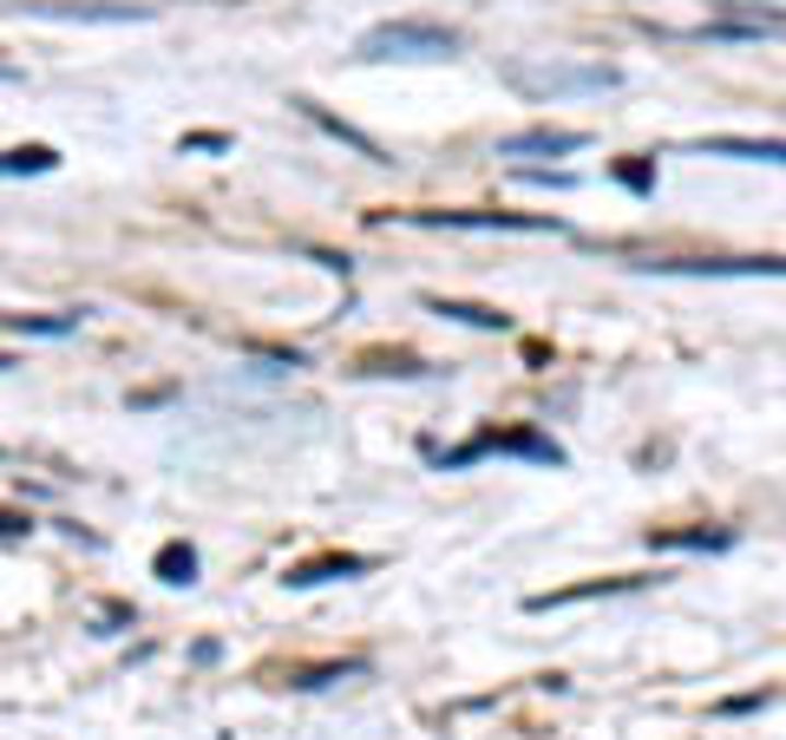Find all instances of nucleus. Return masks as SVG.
I'll return each mask as SVG.
<instances>
[{"label": "nucleus", "mask_w": 786, "mask_h": 740, "mask_svg": "<svg viewBox=\"0 0 786 740\" xmlns=\"http://www.w3.org/2000/svg\"><path fill=\"white\" fill-rule=\"evenodd\" d=\"M695 157H735V164H781L786 171V138H695Z\"/></svg>", "instance_id": "nucleus-9"}, {"label": "nucleus", "mask_w": 786, "mask_h": 740, "mask_svg": "<svg viewBox=\"0 0 786 740\" xmlns=\"http://www.w3.org/2000/svg\"><path fill=\"white\" fill-rule=\"evenodd\" d=\"M485 453H518V459H538V466H564V446L538 439V433H479L472 446L446 453V466H466V459H485Z\"/></svg>", "instance_id": "nucleus-5"}, {"label": "nucleus", "mask_w": 786, "mask_h": 740, "mask_svg": "<svg viewBox=\"0 0 786 740\" xmlns=\"http://www.w3.org/2000/svg\"><path fill=\"white\" fill-rule=\"evenodd\" d=\"M426 308H433V315H453V321H466V328H492V334L505 328V315H498V308H479V302H446V295H433Z\"/></svg>", "instance_id": "nucleus-13"}, {"label": "nucleus", "mask_w": 786, "mask_h": 740, "mask_svg": "<svg viewBox=\"0 0 786 740\" xmlns=\"http://www.w3.org/2000/svg\"><path fill=\"white\" fill-rule=\"evenodd\" d=\"M289 105H295V111H302V118H315V125H321V131H328V138H341V144H354V151H361V157H367V164H387V151H380V144H374V138H367V131H354V125H341V118H335V111H321V105H315V98H289Z\"/></svg>", "instance_id": "nucleus-11"}, {"label": "nucleus", "mask_w": 786, "mask_h": 740, "mask_svg": "<svg viewBox=\"0 0 786 740\" xmlns=\"http://www.w3.org/2000/svg\"><path fill=\"white\" fill-rule=\"evenodd\" d=\"M518 92L531 98H564V92H617L623 72L617 66H571V59H544V66H512L505 72Z\"/></svg>", "instance_id": "nucleus-2"}, {"label": "nucleus", "mask_w": 786, "mask_h": 740, "mask_svg": "<svg viewBox=\"0 0 786 740\" xmlns=\"http://www.w3.org/2000/svg\"><path fill=\"white\" fill-rule=\"evenodd\" d=\"M617 177H623L636 197H649V190H656V171H649V157H623V164H617Z\"/></svg>", "instance_id": "nucleus-15"}, {"label": "nucleus", "mask_w": 786, "mask_h": 740, "mask_svg": "<svg viewBox=\"0 0 786 740\" xmlns=\"http://www.w3.org/2000/svg\"><path fill=\"white\" fill-rule=\"evenodd\" d=\"M649 577H597V584H571V590H538V597H525V610L531 616H544V610H571V603H597V597H623V590H643Z\"/></svg>", "instance_id": "nucleus-8"}, {"label": "nucleus", "mask_w": 786, "mask_h": 740, "mask_svg": "<svg viewBox=\"0 0 786 740\" xmlns=\"http://www.w3.org/2000/svg\"><path fill=\"white\" fill-rule=\"evenodd\" d=\"M0 79H20V72H13V66H7V59H0Z\"/></svg>", "instance_id": "nucleus-18"}, {"label": "nucleus", "mask_w": 786, "mask_h": 740, "mask_svg": "<svg viewBox=\"0 0 786 740\" xmlns=\"http://www.w3.org/2000/svg\"><path fill=\"white\" fill-rule=\"evenodd\" d=\"M230 144H236L230 131H190L184 138V151H230Z\"/></svg>", "instance_id": "nucleus-16"}, {"label": "nucleus", "mask_w": 786, "mask_h": 740, "mask_svg": "<svg viewBox=\"0 0 786 740\" xmlns=\"http://www.w3.org/2000/svg\"><path fill=\"white\" fill-rule=\"evenodd\" d=\"M636 269H649V275H708V282H722V275H741V282H767V275H786V256H662V262H636Z\"/></svg>", "instance_id": "nucleus-3"}, {"label": "nucleus", "mask_w": 786, "mask_h": 740, "mask_svg": "<svg viewBox=\"0 0 786 740\" xmlns=\"http://www.w3.org/2000/svg\"><path fill=\"white\" fill-rule=\"evenodd\" d=\"M13 531H26V518H7V512H0V538H13Z\"/></svg>", "instance_id": "nucleus-17"}, {"label": "nucleus", "mask_w": 786, "mask_h": 740, "mask_svg": "<svg viewBox=\"0 0 786 740\" xmlns=\"http://www.w3.org/2000/svg\"><path fill=\"white\" fill-rule=\"evenodd\" d=\"M643 544H649V551H728L735 531H728V525H689V531H649Z\"/></svg>", "instance_id": "nucleus-10"}, {"label": "nucleus", "mask_w": 786, "mask_h": 740, "mask_svg": "<svg viewBox=\"0 0 786 740\" xmlns=\"http://www.w3.org/2000/svg\"><path fill=\"white\" fill-rule=\"evenodd\" d=\"M413 223L426 230H531V236H558V216H512V210H413Z\"/></svg>", "instance_id": "nucleus-4"}, {"label": "nucleus", "mask_w": 786, "mask_h": 740, "mask_svg": "<svg viewBox=\"0 0 786 740\" xmlns=\"http://www.w3.org/2000/svg\"><path fill=\"white\" fill-rule=\"evenodd\" d=\"M0 367H13V354H0Z\"/></svg>", "instance_id": "nucleus-19"}, {"label": "nucleus", "mask_w": 786, "mask_h": 740, "mask_svg": "<svg viewBox=\"0 0 786 740\" xmlns=\"http://www.w3.org/2000/svg\"><path fill=\"white\" fill-rule=\"evenodd\" d=\"M361 59H453L459 52V33L453 26H433V20H380L361 33L354 46Z\"/></svg>", "instance_id": "nucleus-1"}, {"label": "nucleus", "mask_w": 786, "mask_h": 740, "mask_svg": "<svg viewBox=\"0 0 786 740\" xmlns=\"http://www.w3.org/2000/svg\"><path fill=\"white\" fill-rule=\"evenodd\" d=\"M590 131H571V125H531V131H512L498 138V157H571L584 151Z\"/></svg>", "instance_id": "nucleus-6"}, {"label": "nucleus", "mask_w": 786, "mask_h": 740, "mask_svg": "<svg viewBox=\"0 0 786 740\" xmlns=\"http://www.w3.org/2000/svg\"><path fill=\"white\" fill-rule=\"evenodd\" d=\"M151 571H157L164 584H197V551H190V544H164Z\"/></svg>", "instance_id": "nucleus-14"}, {"label": "nucleus", "mask_w": 786, "mask_h": 740, "mask_svg": "<svg viewBox=\"0 0 786 740\" xmlns=\"http://www.w3.org/2000/svg\"><path fill=\"white\" fill-rule=\"evenodd\" d=\"M361 571H374V557H315V564H295V571H289V584H295V590H308V584H328V577H361Z\"/></svg>", "instance_id": "nucleus-12"}, {"label": "nucleus", "mask_w": 786, "mask_h": 740, "mask_svg": "<svg viewBox=\"0 0 786 740\" xmlns=\"http://www.w3.org/2000/svg\"><path fill=\"white\" fill-rule=\"evenodd\" d=\"M20 13H39V20H151V7H131V0H20Z\"/></svg>", "instance_id": "nucleus-7"}]
</instances>
